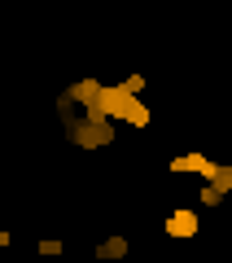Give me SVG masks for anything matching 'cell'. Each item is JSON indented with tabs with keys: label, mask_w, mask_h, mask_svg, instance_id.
<instances>
[{
	"label": "cell",
	"mask_w": 232,
	"mask_h": 263,
	"mask_svg": "<svg viewBox=\"0 0 232 263\" xmlns=\"http://www.w3.org/2000/svg\"><path fill=\"white\" fill-rule=\"evenodd\" d=\"M92 110H101L105 119H114V123H127V127H136V132H145L149 123H153V110L140 101V92H127L123 84H101Z\"/></svg>",
	"instance_id": "1"
},
{
	"label": "cell",
	"mask_w": 232,
	"mask_h": 263,
	"mask_svg": "<svg viewBox=\"0 0 232 263\" xmlns=\"http://www.w3.org/2000/svg\"><path fill=\"white\" fill-rule=\"evenodd\" d=\"M57 123H62V136L74 149H105V145H114V136H119L114 119H105L101 110H79V114L57 119Z\"/></svg>",
	"instance_id": "2"
},
{
	"label": "cell",
	"mask_w": 232,
	"mask_h": 263,
	"mask_svg": "<svg viewBox=\"0 0 232 263\" xmlns=\"http://www.w3.org/2000/svg\"><path fill=\"white\" fill-rule=\"evenodd\" d=\"M167 171H171V176H202V180H215L219 189H228V193H232V162H210L206 154H197V149L171 158Z\"/></svg>",
	"instance_id": "3"
},
{
	"label": "cell",
	"mask_w": 232,
	"mask_h": 263,
	"mask_svg": "<svg viewBox=\"0 0 232 263\" xmlns=\"http://www.w3.org/2000/svg\"><path fill=\"white\" fill-rule=\"evenodd\" d=\"M197 228H202V215H197V206H171L167 215H162V233L176 237V241H188V237H197Z\"/></svg>",
	"instance_id": "4"
},
{
	"label": "cell",
	"mask_w": 232,
	"mask_h": 263,
	"mask_svg": "<svg viewBox=\"0 0 232 263\" xmlns=\"http://www.w3.org/2000/svg\"><path fill=\"white\" fill-rule=\"evenodd\" d=\"M127 250H131V241L123 233H110V237H101V241L92 246V259L96 263H119V259H127Z\"/></svg>",
	"instance_id": "5"
},
{
	"label": "cell",
	"mask_w": 232,
	"mask_h": 263,
	"mask_svg": "<svg viewBox=\"0 0 232 263\" xmlns=\"http://www.w3.org/2000/svg\"><path fill=\"white\" fill-rule=\"evenodd\" d=\"M96 92H101V79H96V75H84V79H74V84H66V97H70L79 110H92Z\"/></svg>",
	"instance_id": "6"
},
{
	"label": "cell",
	"mask_w": 232,
	"mask_h": 263,
	"mask_svg": "<svg viewBox=\"0 0 232 263\" xmlns=\"http://www.w3.org/2000/svg\"><path fill=\"white\" fill-rule=\"evenodd\" d=\"M223 197H228V189H219V184H215V180H206V184L197 189V206L215 211V206H223Z\"/></svg>",
	"instance_id": "7"
},
{
	"label": "cell",
	"mask_w": 232,
	"mask_h": 263,
	"mask_svg": "<svg viewBox=\"0 0 232 263\" xmlns=\"http://www.w3.org/2000/svg\"><path fill=\"white\" fill-rule=\"evenodd\" d=\"M35 250H40V259H57V254H62L66 246H62V237H44V241H40Z\"/></svg>",
	"instance_id": "8"
},
{
	"label": "cell",
	"mask_w": 232,
	"mask_h": 263,
	"mask_svg": "<svg viewBox=\"0 0 232 263\" xmlns=\"http://www.w3.org/2000/svg\"><path fill=\"white\" fill-rule=\"evenodd\" d=\"M123 88H127V92H145L149 79H145V75H127V79H123Z\"/></svg>",
	"instance_id": "9"
},
{
	"label": "cell",
	"mask_w": 232,
	"mask_h": 263,
	"mask_svg": "<svg viewBox=\"0 0 232 263\" xmlns=\"http://www.w3.org/2000/svg\"><path fill=\"white\" fill-rule=\"evenodd\" d=\"M9 246H13V233H9V228H0V250H9Z\"/></svg>",
	"instance_id": "10"
}]
</instances>
